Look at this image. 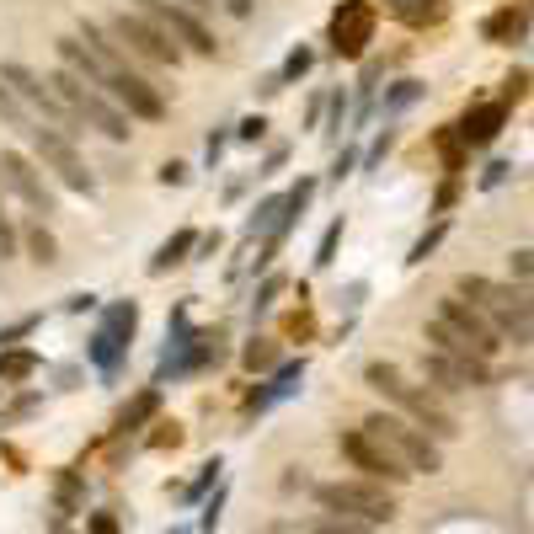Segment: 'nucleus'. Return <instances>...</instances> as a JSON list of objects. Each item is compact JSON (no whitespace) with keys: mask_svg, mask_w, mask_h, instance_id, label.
I'll use <instances>...</instances> for the list:
<instances>
[{"mask_svg":"<svg viewBox=\"0 0 534 534\" xmlns=\"http://www.w3.org/2000/svg\"><path fill=\"white\" fill-rule=\"evenodd\" d=\"M27 374H38V353H27V348L0 353V385H22Z\"/></svg>","mask_w":534,"mask_h":534,"instance_id":"obj_20","label":"nucleus"},{"mask_svg":"<svg viewBox=\"0 0 534 534\" xmlns=\"http://www.w3.org/2000/svg\"><path fill=\"white\" fill-rule=\"evenodd\" d=\"M134 11H145V17L161 27V33L177 43L182 54H203V59H214L219 54V38L203 27L198 11H187L182 0H134Z\"/></svg>","mask_w":534,"mask_h":534,"instance_id":"obj_5","label":"nucleus"},{"mask_svg":"<svg viewBox=\"0 0 534 534\" xmlns=\"http://www.w3.org/2000/svg\"><path fill=\"white\" fill-rule=\"evenodd\" d=\"M155 412H161V390H145V396H134V406H123L118 428L129 433V428H139V422H150Z\"/></svg>","mask_w":534,"mask_h":534,"instance_id":"obj_21","label":"nucleus"},{"mask_svg":"<svg viewBox=\"0 0 534 534\" xmlns=\"http://www.w3.org/2000/svg\"><path fill=\"white\" fill-rule=\"evenodd\" d=\"M401 412L412 417V428H422V433L433 438V444H444V438L460 433V422H454V412H449V406L433 396V390H417V385H412V390L401 396Z\"/></svg>","mask_w":534,"mask_h":534,"instance_id":"obj_13","label":"nucleus"},{"mask_svg":"<svg viewBox=\"0 0 534 534\" xmlns=\"http://www.w3.org/2000/svg\"><path fill=\"white\" fill-rule=\"evenodd\" d=\"M305 534H374L369 524H358V518H337V513H321V518H310Z\"/></svg>","mask_w":534,"mask_h":534,"instance_id":"obj_22","label":"nucleus"},{"mask_svg":"<svg viewBox=\"0 0 534 534\" xmlns=\"http://www.w3.org/2000/svg\"><path fill=\"white\" fill-rule=\"evenodd\" d=\"M230 6V17H251V0H225Z\"/></svg>","mask_w":534,"mask_h":534,"instance_id":"obj_38","label":"nucleus"},{"mask_svg":"<svg viewBox=\"0 0 534 534\" xmlns=\"http://www.w3.org/2000/svg\"><path fill=\"white\" fill-rule=\"evenodd\" d=\"M316 502H321V513L358 518V524H369V529H380V524L396 518V497H390V486H374V481H321Z\"/></svg>","mask_w":534,"mask_h":534,"instance_id":"obj_3","label":"nucleus"},{"mask_svg":"<svg viewBox=\"0 0 534 534\" xmlns=\"http://www.w3.org/2000/svg\"><path fill=\"white\" fill-rule=\"evenodd\" d=\"M278 289H284V284H278V278H267V284H262V294H257V300H251V305H257V310H267V305H273V294Z\"/></svg>","mask_w":534,"mask_h":534,"instance_id":"obj_35","label":"nucleus"},{"mask_svg":"<svg viewBox=\"0 0 534 534\" xmlns=\"http://www.w3.org/2000/svg\"><path fill=\"white\" fill-rule=\"evenodd\" d=\"M262 134H267V118H262V113L241 118V129H235V139H246V145H251V139H262Z\"/></svg>","mask_w":534,"mask_h":534,"instance_id":"obj_31","label":"nucleus"},{"mask_svg":"<svg viewBox=\"0 0 534 534\" xmlns=\"http://www.w3.org/2000/svg\"><path fill=\"white\" fill-rule=\"evenodd\" d=\"M54 49H59V70H70L75 81H86V86H97V91L107 86V65H102V59L91 54L75 33H70V38H59Z\"/></svg>","mask_w":534,"mask_h":534,"instance_id":"obj_14","label":"nucleus"},{"mask_svg":"<svg viewBox=\"0 0 534 534\" xmlns=\"http://www.w3.org/2000/svg\"><path fill=\"white\" fill-rule=\"evenodd\" d=\"M518 27H524V11H518V17H513V11H497V17H492V22H486V27H481V33H486V38H513V33H518Z\"/></svg>","mask_w":534,"mask_h":534,"instance_id":"obj_28","label":"nucleus"},{"mask_svg":"<svg viewBox=\"0 0 534 534\" xmlns=\"http://www.w3.org/2000/svg\"><path fill=\"white\" fill-rule=\"evenodd\" d=\"M107 97H113L123 113H129V123H161L166 118V97H161V86H150L139 70H107Z\"/></svg>","mask_w":534,"mask_h":534,"instance_id":"obj_10","label":"nucleus"},{"mask_svg":"<svg viewBox=\"0 0 534 534\" xmlns=\"http://www.w3.org/2000/svg\"><path fill=\"white\" fill-rule=\"evenodd\" d=\"M33 326H38L33 316H27V321H17V326H6V332H0V342H11V337H22V332H33Z\"/></svg>","mask_w":534,"mask_h":534,"instance_id":"obj_36","label":"nucleus"},{"mask_svg":"<svg viewBox=\"0 0 534 534\" xmlns=\"http://www.w3.org/2000/svg\"><path fill=\"white\" fill-rule=\"evenodd\" d=\"M508 273H513V289H529L534 284V251H513Z\"/></svg>","mask_w":534,"mask_h":534,"instance_id":"obj_26","label":"nucleus"},{"mask_svg":"<svg viewBox=\"0 0 534 534\" xmlns=\"http://www.w3.org/2000/svg\"><path fill=\"white\" fill-rule=\"evenodd\" d=\"M182 6H187V11H209L214 0H182Z\"/></svg>","mask_w":534,"mask_h":534,"instance_id":"obj_39","label":"nucleus"},{"mask_svg":"<svg viewBox=\"0 0 534 534\" xmlns=\"http://www.w3.org/2000/svg\"><path fill=\"white\" fill-rule=\"evenodd\" d=\"M155 177H161L166 187H182V182H187V166H182V161H166L161 171H155Z\"/></svg>","mask_w":534,"mask_h":534,"instance_id":"obj_33","label":"nucleus"},{"mask_svg":"<svg viewBox=\"0 0 534 534\" xmlns=\"http://www.w3.org/2000/svg\"><path fill=\"white\" fill-rule=\"evenodd\" d=\"M193 246H198V235H193V230H177V235H171V241L150 257V273H171L177 262H187V251H193Z\"/></svg>","mask_w":534,"mask_h":534,"instance_id":"obj_19","label":"nucleus"},{"mask_svg":"<svg viewBox=\"0 0 534 534\" xmlns=\"http://www.w3.org/2000/svg\"><path fill=\"white\" fill-rule=\"evenodd\" d=\"M107 33H113L123 49H129V59H145V65H166V70H182V49L171 43L161 27H155L145 11H118L113 22H107Z\"/></svg>","mask_w":534,"mask_h":534,"instance_id":"obj_6","label":"nucleus"},{"mask_svg":"<svg viewBox=\"0 0 534 534\" xmlns=\"http://www.w3.org/2000/svg\"><path fill=\"white\" fill-rule=\"evenodd\" d=\"M422 374H428L433 396H460V390H481L492 385V364L481 358H449V353H422Z\"/></svg>","mask_w":534,"mask_h":534,"instance_id":"obj_9","label":"nucleus"},{"mask_svg":"<svg viewBox=\"0 0 534 534\" xmlns=\"http://www.w3.org/2000/svg\"><path fill=\"white\" fill-rule=\"evenodd\" d=\"M444 230H449V225H433V230H428V235H422V241L412 246V257H406V262H428V251H438V241H444Z\"/></svg>","mask_w":534,"mask_h":534,"instance_id":"obj_30","label":"nucleus"},{"mask_svg":"<svg viewBox=\"0 0 534 534\" xmlns=\"http://www.w3.org/2000/svg\"><path fill=\"white\" fill-rule=\"evenodd\" d=\"M22 134H27V145H33V155L54 171L59 182L70 187V193H86V198L97 193V177H91V166L81 161V150H75V139H70V134L49 129V123H27Z\"/></svg>","mask_w":534,"mask_h":534,"instance_id":"obj_4","label":"nucleus"},{"mask_svg":"<svg viewBox=\"0 0 534 534\" xmlns=\"http://www.w3.org/2000/svg\"><path fill=\"white\" fill-rule=\"evenodd\" d=\"M337 449H342V460H348L358 470V481H374V486H401L412 470H406L396 454H390L385 444H374V438L364 428H348V433H337Z\"/></svg>","mask_w":534,"mask_h":534,"instance_id":"obj_7","label":"nucleus"},{"mask_svg":"<svg viewBox=\"0 0 534 534\" xmlns=\"http://www.w3.org/2000/svg\"><path fill=\"white\" fill-rule=\"evenodd\" d=\"M369 38H374V11H369V0H342V11L332 17V54L358 59V54L369 49Z\"/></svg>","mask_w":534,"mask_h":534,"instance_id":"obj_12","label":"nucleus"},{"mask_svg":"<svg viewBox=\"0 0 534 534\" xmlns=\"http://www.w3.org/2000/svg\"><path fill=\"white\" fill-rule=\"evenodd\" d=\"M134 321H139V305L134 300H123L107 310V321H102V337L113 342V348H129V337H134Z\"/></svg>","mask_w":534,"mask_h":534,"instance_id":"obj_17","label":"nucleus"},{"mask_svg":"<svg viewBox=\"0 0 534 534\" xmlns=\"http://www.w3.org/2000/svg\"><path fill=\"white\" fill-rule=\"evenodd\" d=\"M86 529H91V534H123V524H118L113 513H91V518H86Z\"/></svg>","mask_w":534,"mask_h":534,"instance_id":"obj_32","label":"nucleus"},{"mask_svg":"<svg viewBox=\"0 0 534 534\" xmlns=\"http://www.w3.org/2000/svg\"><path fill=\"white\" fill-rule=\"evenodd\" d=\"M502 118H508V107H502V102H486V107H476V113H465V118H460L454 139H460L465 150H481V145H492V139H497Z\"/></svg>","mask_w":534,"mask_h":534,"instance_id":"obj_15","label":"nucleus"},{"mask_svg":"<svg viewBox=\"0 0 534 534\" xmlns=\"http://www.w3.org/2000/svg\"><path fill=\"white\" fill-rule=\"evenodd\" d=\"M0 123H11V129H27V123H33V118H27V107L11 97L6 81H0Z\"/></svg>","mask_w":534,"mask_h":534,"instance_id":"obj_25","label":"nucleus"},{"mask_svg":"<svg viewBox=\"0 0 534 534\" xmlns=\"http://www.w3.org/2000/svg\"><path fill=\"white\" fill-rule=\"evenodd\" d=\"M422 97V81H396V91L385 97V113H401V107H412Z\"/></svg>","mask_w":534,"mask_h":534,"instance_id":"obj_27","label":"nucleus"},{"mask_svg":"<svg viewBox=\"0 0 534 534\" xmlns=\"http://www.w3.org/2000/svg\"><path fill=\"white\" fill-rule=\"evenodd\" d=\"M508 171H513V166H508V161H497V166H492V171H486V177H481V182H486V187H497V182H502V177H508Z\"/></svg>","mask_w":534,"mask_h":534,"instance_id":"obj_37","label":"nucleus"},{"mask_svg":"<svg viewBox=\"0 0 534 534\" xmlns=\"http://www.w3.org/2000/svg\"><path fill=\"white\" fill-rule=\"evenodd\" d=\"M454 294L476 305L481 316L492 321V332H497L502 342L534 348V310H529V300H524L513 284H492V278H481V273H465L460 284H454Z\"/></svg>","mask_w":534,"mask_h":534,"instance_id":"obj_1","label":"nucleus"},{"mask_svg":"<svg viewBox=\"0 0 534 534\" xmlns=\"http://www.w3.org/2000/svg\"><path fill=\"white\" fill-rule=\"evenodd\" d=\"M17 246H22V235H17V225H11L6 214H0V262H11L17 257Z\"/></svg>","mask_w":534,"mask_h":534,"instance_id":"obj_29","label":"nucleus"},{"mask_svg":"<svg viewBox=\"0 0 534 534\" xmlns=\"http://www.w3.org/2000/svg\"><path fill=\"white\" fill-rule=\"evenodd\" d=\"M438 321H449L454 332H460V337L470 342V353H476V358H486V364H492V358H497L502 337L492 332V321H486V316H481V310L470 305V300H460V294H449V300L438 305Z\"/></svg>","mask_w":534,"mask_h":534,"instance_id":"obj_11","label":"nucleus"},{"mask_svg":"<svg viewBox=\"0 0 534 534\" xmlns=\"http://www.w3.org/2000/svg\"><path fill=\"white\" fill-rule=\"evenodd\" d=\"M364 433L374 438V444H385L406 470H412V476H433V470H444V449H438L422 428H412L406 417H396V412H369Z\"/></svg>","mask_w":534,"mask_h":534,"instance_id":"obj_2","label":"nucleus"},{"mask_svg":"<svg viewBox=\"0 0 534 534\" xmlns=\"http://www.w3.org/2000/svg\"><path fill=\"white\" fill-rule=\"evenodd\" d=\"M241 358H246V369L257 374V369H273L278 364V348H273V337H251Z\"/></svg>","mask_w":534,"mask_h":534,"instance_id":"obj_23","label":"nucleus"},{"mask_svg":"<svg viewBox=\"0 0 534 534\" xmlns=\"http://www.w3.org/2000/svg\"><path fill=\"white\" fill-rule=\"evenodd\" d=\"M337 235H342V219H337V225H332V230H326V241H321V257H316L321 267H326V262H332V251H337Z\"/></svg>","mask_w":534,"mask_h":534,"instance_id":"obj_34","label":"nucleus"},{"mask_svg":"<svg viewBox=\"0 0 534 534\" xmlns=\"http://www.w3.org/2000/svg\"><path fill=\"white\" fill-rule=\"evenodd\" d=\"M310 65H316V49H294L284 59V70H278V86H289V81H300V75H310Z\"/></svg>","mask_w":534,"mask_h":534,"instance_id":"obj_24","label":"nucleus"},{"mask_svg":"<svg viewBox=\"0 0 534 534\" xmlns=\"http://www.w3.org/2000/svg\"><path fill=\"white\" fill-rule=\"evenodd\" d=\"M364 380H369L374 390H380L385 401H396V406H401V396H406V390H412V385H406V374H401L396 364H380V358H374V364L364 369Z\"/></svg>","mask_w":534,"mask_h":534,"instance_id":"obj_18","label":"nucleus"},{"mask_svg":"<svg viewBox=\"0 0 534 534\" xmlns=\"http://www.w3.org/2000/svg\"><path fill=\"white\" fill-rule=\"evenodd\" d=\"M0 187L6 193H17L33 214H59V198H54V187L43 182V171L33 166V155H22V150H0Z\"/></svg>","mask_w":534,"mask_h":534,"instance_id":"obj_8","label":"nucleus"},{"mask_svg":"<svg viewBox=\"0 0 534 534\" xmlns=\"http://www.w3.org/2000/svg\"><path fill=\"white\" fill-rule=\"evenodd\" d=\"M22 246H27V257H33L38 267H59V241H54V230L43 225V219L22 230Z\"/></svg>","mask_w":534,"mask_h":534,"instance_id":"obj_16","label":"nucleus"}]
</instances>
